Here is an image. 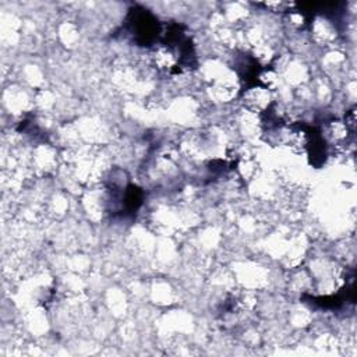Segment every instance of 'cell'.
Listing matches in <instances>:
<instances>
[{"label":"cell","instance_id":"obj_1","mask_svg":"<svg viewBox=\"0 0 357 357\" xmlns=\"http://www.w3.org/2000/svg\"><path fill=\"white\" fill-rule=\"evenodd\" d=\"M130 31L139 45H151L162 33V25L158 20L144 8H134L128 15Z\"/></svg>","mask_w":357,"mask_h":357}]
</instances>
